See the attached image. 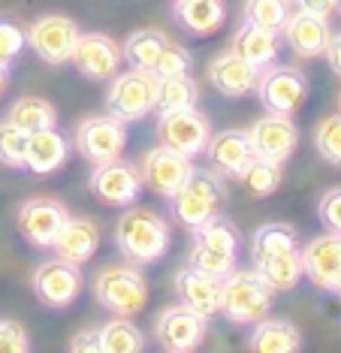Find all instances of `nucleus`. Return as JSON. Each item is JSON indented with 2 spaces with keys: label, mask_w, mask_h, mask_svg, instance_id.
<instances>
[{
  "label": "nucleus",
  "mask_w": 341,
  "mask_h": 353,
  "mask_svg": "<svg viewBox=\"0 0 341 353\" xmlns=\"http://www.w3.org/2000/svg\"><path fill=\"white\" fill-rule=\"evenodd\" d=\"M72 350H91L97 353V329H85V332H79L76 339L70 341Z\"/></svg>",
  "instance_id": "nucleus-45"
},
{
  "label": "nucleus",
  "mask_w": 341,
  "mask_h": 353,
  "mask_svg": "<svg viewBox=\"0 0 341 353\" xmlns=\"http://www.w3.org/2000/svg\"><path fill=\"white\" fill-rule=\"evenodd\" d=\"M199 103V88L188 76H169L157 79V100H154V112H169V109H184Z\"/></svg>",
  "instance_id": "nucleus-34"
},
{
  "label": "nucleus",
  "mask_w": 341,
  "mask_h": 353,
  "mask_svg": "<svg viewBox=\"0 0 341 353\" xmlns=\"http://www.w3.org/2000/svg\"><path fill=\"white\" fill-rule=\"evenodd\" d=\"M293 10H305V12H318V15H329L335 12V0H293Z\"/></svg>",
  "instance_id": "nucleus-43"
},
{
  "label": "nucleus",
  "mask_w": 341,
  "mask_h": 353,
  "mask_svg": "<svg viewBox=\"0 0 341 353\" xmlns=\"http://www.w3.org/2000/svg\"><path fill=\"white\" fill-rule=\"evenodd\" d=\"M248 139L251 148H254V157L272 160V163H287L299 145V127L293 124V115L266 112L263 118H257L251 124Z\"/></svg>",
  "instance_id": "nucleus-15"
},
{
  "label": "nucleus",
  "mask_w": 341,
  "mask_h": 353,
  "mask_svg": "<svg viewBox=\"0 0 341 353\" xmlns=\"http://www.w3.org/2000/svg\"><path fill=\"white\" fill-rule=\"evenodd\" d=\"M275 290L257 269H233L221 278V314L230 323L254 326L257 320L269 317Z\"/></svg>",
  "instance_id": "nucleus-2"
},
{
  "label": "nucleus",
  "mask_w": 341,
  "mask_h": 353,
  "mask_svg": "<svg viewBox=\"0 0 341 353\" xmlns=\"http://www.w3.org/2000/svg\"><path fill=\"white\" fill-rule=\"evenodd\" d=\"M335 293H338V296H341V284H338V290H335Z\"/></svg>",
  "instance_id": "nucleus-49"
},
{
  "label": "nucleus",
  "mask_w": 341,
  "mask_h": 353,
  "mask_svg": "<svg viewBox=\"0 0 341 353\" xmlns=\"http://www.w3.org/2000/svg\"><path fill=\"white\" fill-rule=\"evenodd\" d=\"M335 10H338V12H341V0H335Z\"/></svg>",
  "instance_id": "nucleus-47"
},
{
  "label": "nucleus",
  "mask_w": 341,
  "mask_h": 353,
  "mask_svg": "<svg viewBox=\"0 0 341 353\" xmlns=\"http://www.w3.org/2000/svg\"><path fill=\"white\" fill-rule=\"evenodd\" d=\"M338 112H341V94H338Z\"/></svg>",
  "instance_id": "nucleus-48"
},
{
  "label": "nucleus",
  "mask_w": 341,
  "mask_h": 353,
  "mask_svg": "<svg viewBox=\"0 0 341 353\" xmlns=\"http://www.w3.org/2000/svg\"><path fill=\"white\" fill-rule=\"evenodd\" d=\"M88 188H91L94 199H100L103 205L127 208L142 196L145 181H142L139 163L115 157V160H106V163L94 166L91 175H88Z\"/></svg>",
  "instance_id": "nucleus-8"
},
{
  "label": "nucleus",
  "mask_w": 341,
  "mask_h": 353,
  "mask_svg": "<svg viewBox=\"0 0 341 353\" xmlns=\"http://www.w3.org/2000/svg\"><path fill=\"white\" fill-rule=\"evenodd\" d=\"M72 154V139L61 133L58 127L28 133V148H24V170L34 175H52L58 172L67 157Z\"/></svg>",
  "instance_id": "nucleus-21"
},
{
  "label": "nucleus",
  "mask_w": 341,
  "mask_h": 353,
  "mask_svg": "<svg viewBox=\"0 0 341 353\" xmlns=\"http://www.w3.org/2000/svg\"><path fill=\"white\" fill-rule=\"evenodd\" d=\"M97 248H100V227H97V221L85 218V214H70V218L64 221L58 239H55L52 251H55V256H61V260L85 266L88 260H94Z\"/></svg>",
  "instance_id": "nucleus-23"
},
{
  "label": "nucleus",
  "mask_w": 341,
  "mask_h": 353,
  "mask_svg": "<svg viewBox=\"0 0 341 353\" xmlns=\"http://www.w3.org/2000/svg\"><path fill=\"white\" fill-rule=\"evenodd\" d=\"M308 76L299 67H287V63H269L260 70L257 79V97L260 106L275 115H296L308 103Z\"/></svg>",
  "instance_id": "nucleus-6"
},
{
  "label": "nucleus",
  "mask_w": 341,
  "mask_h": 353,
  "mask_svg": "<svg viewBox=\"0 0 341 353\" xmlns=\"http://www.w3.org/2000/svg\"><path fill=\"white\" fill-rule=\"evenodd\" d=\"M166 39L169 37L160 28H139V30H133V34L124 39V46H121L124 63H127V67H133V70H148V73H151L154 61H157V54H160V49H164Z\"/></svg>",
  "instance_id": "nucleus-30"
},
{
  "label": "nucleus",
  "mask_w": 341,
  "mask_h": 353,
  "mask_svg": "<svg viewBox=\"0 0 341 353\" xmlns=\"http://www.w3.org/2000/svg\"><path fill=\"white\" fill-rule=\"evenodd\" d=\"M154 100H157V76L148 70H124L109 79L106 91V112L115 115L118 121H142L148 112H154Z\"/></svg>",
  "instance_id": "nucleus-5"
},
{
  "label": "nucleus",
  "mask_w": 341,
  "mask_h": 353,
  "mask_svg": "<svg viewBox=\"0 0 341 353\" xmlns=\"http://www.w3.org/2000/svg\"><path fill=\"white\" fill-rule=\"evenodd\" d=\"M79 25L67 15H39L28 28H24V39H28V49L37 54L39 61L61 67L70 63L72 46L79 39Z\"/></svg>",
  "instance_id": "nucleus-10"
},
{
  "label": "nucleus",
  "mask_w": 341,
  "mask_h": 353,
  "mask_svg": "<svg viewBox=\"0 0 341 353\" xmlns=\"http://www.w3.org/2000/svg\"><path fill=\"white\" fill-rule=\"evenodd\" d=\"M235 181H242V188H245L251 196H257V199L272 196L275 190L281 188V181H284V163H272V160L254 157L245 170H242V175Z\"/></svg>",
  "instance_id": "nucleus-33"
},
{
  "label": "nucleus",
  "mask_w": 341,
  "mask_h": 353,
  "mask_svg": "<svg viewBox=\"0 0 341 353\" xmlns=\"http://www.w3.org/2000/svg\"><path fill=\"white\" fill-rule=\"evenodd\" d=\"M6 85H10V70H6V67H0V97H3Z\"/></svg>",
  "instance_id": "nucleus-46"
},
{
  "label": "nucleus",
  "mask_w": 341,
  "mask_h": 353,
  "mask_svg": "<svg viewBox=\"0 0 341 353\" xmlns=\"http://www.w3.org/2000/svg\"><path fill=\"white\" fill-rule=\"evenodd\" d=\"M257 79H260V67L248 63L230 49L208 63V82L224 97H248V94H254Z\"/></svg>",
  "instance_id": "nucleus-22"
},
{
  "label": "nucleus",
  "mask_w": 341,
  "mask_h": 353,
  "mask_svg": "<svg viewBox=\"0 0 341 353\" xmlns=\"http://www.w3.org/2000/svg\"><path fill=\"white\" fill-rule=\"evenodd\" d=\"M327 61H329V67H332V73H335L341 79V30L338 34H332L329 37V46H327Z\"/></svg>",
  "instance_id": "nucleus-44"
},
{
  "label": "nucleus",
  "mask_w": 341,
  "mask_h": 353,
  "mask_svg": "<svg viewBox=\"0 0 341 353\" xmlns=\"http://www.w3.org/2000/svg\"><path fill=\"white\" fill-rule=\"evenodd\" d=\"M235 260H239V254H224V251H215V248H206V245H193L188 254V266L206 272V275H215V278L230 275L235 269Z\"/></svg>",
  "instance_id": "nucleus-37"
},
{
  "label": "nucleus",
  "mask_w": 341,
  "mask_h": 353,
  "mask_svg": "<svg viewBox=\"0 0 341 353\" xmlns=\"http://www.w3.org/2000/svg\"><path fill=\"white\" fill-rule=\"evenodd\" d=\"M202 154L208 157V170H215L221 179H239L242 170L254 160V148L248 130H221L208 136Z\"/></svg>",
  "instance_id": "nucleus-20"
},
{
  "label": "nucleus",
  "mask_w": 341,
  "mask_h": 353,
  "mask_svg": "<svg viewBox=\"0 0 341 353\" xmlns=\"http://www.w3.org/2000/svg\"><path fill=\"white\" fill-rule=\"evenodd\" d=\"M115 245L124 260L136 266H151L169 254L173 230H169V221L154 208L127 205L115 223Z\"/></svg>",
  "instance_id": "nucleus-1"
},
{
  "label": "nucleus",
  "mask_w": 341,
  "mask_h": 353,
  "mask_svg": "<svg viewBox=\"0 0 341 353\" xmlns=\"http://www.w3.org/2000/svg\"><path fill=\"white\" fill-rule=\"evenodd\" d=\"M97 350L139 353V350H145V335L130 317H115V320H109V323L97 326Z\"/></svg>",
  "instance_id": "nucleus-29"
},
{
  "label": "nucleus",
  "mask_w": 341,
  "mask_h": 353,
  "mask_svg": "<svg viewBox=\"0 0 341 353\" xmlns=\"http://www.w3.org/2000/svg\"><path fill=\"white\" fill-rule=\"evenodd\" d=\"M193 170L191 157L178 154V151L166 148V145H154L142 154L139 160V172H142V181L145 188L154 190L157 196L164 199H173L175 190L188 181V175Z\"/></svg>",
  "instance_id": "nucleus-16"
},
{
  "label": "nucleus",
  "mask_w": 341,
  "mask_h": 353,
  "mask_svg": "<svg viewBox=\"0 0 341 353\" xmlns=\"http://www.w3.org/2000/svg\"><path fill=\"white\" fill-rule=\"evenodd\" d=\"M173 15L178 28L188 30L191 37H208L224 28L226 3L224 0H175Z\"/></svg>",
  "instance_id": "nucleus-24"
},
{
  "label": "nucleus",
  "mask_w": 341,
  "mask_h": 353,
  "mask_svg": "<svg viewBox=\"0 0 341 353\" xmlns=\"http://www.w3.org/2000/svg\"><path fill=\"white\" fill-rule=\"evenodd\" d=\"M299 254H302L305 278L311 281L318 290L335 293L341 284V236L338 232L314 236Z\"/></svg>",
  "instance_id": "nucleus-17"
},
{
  "label": "nucleus",
  "mask_w": 341,
  "mask_h": 353,
  "mask_svg": "<svg viewBox=\"0 0 341 353\" xmlns=\"http://www.w3.org/2000/svg\"><path fill=\"white\" fill-rule=\"evenodd\" d=\"M173 290H175L178 305L197 311L199 317L212 320L221 314V278L206 275V272H199L193 266H184L175 272Z\"/></svg>",
  "instance_id": "nucleus-18"
},
{
  "label": "nucleus",
  "mask_w": 341,
  "mask_h": 353,
  "mask_svg": "<svg viewBox=\"0 0 341 353\" xmlns=\"http://www.w3.org/2000/svg\"><path fill=\"white\" fill-rule=\"evenodd\" d=\"M24 148H28V133L15 127L10 118L0 121V163L24 170Z\"/></svg>",
  "instance_id": "nucleus-39"
},
{
  "label": "nucleus",
  "mask_w": 341,
  "mask_h": 353,
  "mask_svg": "<svg viewBox=\"0 0 341 353\" xmlns=\"http://www.w3.org/2000/svg\"><path fill=\"white\" fill-rule=\"evenodd\" d=\"M28 39H24V28H19L12 19H3L0 15V67L10 70L19 54L24 52Z\"/></svg>",
  "instance_id": "nucleus-40"
},
{
  "label": "nucleus",
  "mask_w": 341,
  "mask_h": 353,
  "mask_svg": "<svg viewBox=\"0 0 341 353\" xmlns=\"http://www.w3.org/2000/svg\"><path fill=\"white\" fill-rule=\"evenodd\" d=\"M212 136V121L197 109V106H184V109H169L157 112V139L160 145L178 151L184 157H197L206 151V142Z\"/></svg>",
  "instance_id": "nucleus-9"
},
{
  "label": "nucleus",
  "mask_w": 341,
  "mask_h": 353,
  "mask_svg": "<svg viewBox=\"0 0 341 353\" xmlns=\"http://www.w3.org/2000/svg\"><path fill=\"white\" fill-rule=\"evenodd\" d=\"M248 347L254 353H293L302 347L299 329L284 317H263L257 320L248 335Z\"/></svg>",
  "instance_id": "nucleus-26"
},
{
  "label": "nucleus",
  "mask_w": 341,
  "mask_h": 353,
  "mask_svg": "<svg viewBox=\"0 0 341 353\" xmlns=\"http://www.w3.org/2000/svg\"><path fill=\"white\" fill-rule=\"evenodd\" d=\"M284 43L290 46V52L302 61H311V58H320L329 46V37H332V28H329V19L327 15H318V12H305V10H293L287 19V25L281 30Z\"/></svg>",
  "instance_id": "nucleus-19"
},
{
  "label": "nucleus",
  "mask_w": 341,
  "mask_h": 353,
  "mask_svg": "<svg viewBox=\"0 0 341 353\" xmlns=\"http://www.w3.org/2000/svg\"><path fill=\"white\" fill-rule=\"evenodd\" d=\"M318 218H320V223H323V230L327 232H338L341 236V184L338 188H329L327 194L320 196Z\"/></svg>",
  "instance_id": "nucleus-41"
},
{
  "label": "nucleus",
  "mask_w": 341,
  "mask_h": 353,
  "mask_svg": "<svg viewBox=\"0 0 341 353\" xmlns=\"http://www.w3.org/2000/svg\"><path fill=\"white\" fill-rule=\"evenodd\" d=\"M127 145V124L118 121L115 115H88L76 124V136H72V148L79 157L88 163H106L124 154Z\"/></svg>",
  "instance_id": "nucleus-7"
},
{
  "label": "nucleus",
  "mask_w": 341,
  "mask_h": 353,
  "mask_svg": "<svg viewBox=\"0 0 341 353\" xmlns=\"http://www.w3.org/2000/svg\"><path fill=\"white\" fill-rule=\"evenodd\" d=\"M314 148L329 166H341V112L318 121V127H314Z\"/></svg>",
  "instance_id": "nucleus-36"
},
{
  "label": "nucleus",
  "mask_w": 341,
  "mask_h": 353,
  "mask_svg": "<svg viewBox=\"0 0 341 353\" xmlns=\"http://www.w3.org/2000/svg\"><path fill=\"white\" fill-rule=\"evenodd\" d=\"M242 12H245V21H251V25L266 28L281 37L290 12H293V0H245Z\"/></svg>",
  "instance_id": "nucleus-35"
},
{
  "label": "nucleus",
  "mask_w": 341,
  "mask_h": 353,
  "mask_svg": "<svg viewBox=\"0 0 341 353\" xmlns=\"http://www.w3.org/2000/svg\"><path fill=\"white\" fill-rule=\"evenodd\" d=\"M254 269L266 278V284H269L275 293H287V290H293L299 281L305 278L302 254H299V248H293V251H284V254H278V256H269V260L257 263Z\"/></svg>",
  "instance_id": "nucleus-28"
},
{
  "label": "nucleus",
  "mask_w": 341,
  "mask_h": 353,
  "mask_svg": "<svg viewBox=\"0 0 341 353\" xmlns=\"http://www.w3.org/2000/svg\"><path fill=\"white\" fill-rule=\"evenodd\" d=\"M191 67H193L191 52L184 49L182 43H173V39H166V43H164V49H160V54H157V61H154L151 73L157 76V79H169V76H188V73H191Z\"/></svg>",
  "instance_id": "nucleus-38"
},
{
  "label": "nucleus",
  "mask_w": 341,
  "mask_h": 353,
  "mask_svg": "<svg viewBox=\"0 0 341 353\" xmlns=\"http://www.w3.org/2000/svg\"><path fill=\"white\" fill-rule=\"evenodd\" d=\"M206 329H208V320L199 317L197 311L184 308V305H169V308H164L157 317H154L151 332L164 350L188 353V350H197L202 344Z\"/></svg>",
  "instance_id": "nucleus-14"
},
{
  "label": "nucleus",
  "mask_w": 341,
  "mask_h": 353,
  "mask_svg": "<svg viewBox=\"0 0 341 353\" xmlns=\"http://www.w3.org/2000/svg\"><path fill=\"white\" fill-rule=\"evenodd\" d=\"M230 52H235L239 58H245L248 63L263 70L278 61V34L251 25V21H242L230 39Z\"/></svg>",
  "instance_id": "nucleus-25"
},
{
  "label": "nucleus",
  "mask_w": 341,
  "mask_h": 353,
  "mask_svg": "<svg viewBox=\"0 0 341 353\" xmlns=\"http://www.w3.org/2000/svg\"><path fill=\"white\" fill-rule=\"evenodd\" d=\"M6 118H10L15 127H21L24 133H37V130H46V127H58V112H55V106L43 97H34V94L15 100L12 106L6 109Z\"/></svg>",
  "instance_id": "nucleus-31"
},
{
  "label": "nucleus",
  "mask_w": 341,
  "mask_h": 353,
  "mask_svg": "<svg viewBox=\"0 0 341 353\" xmlns=\"http://www.w3.org/2000/svg\"><path fill=\"white\" fill-rule=\"evenodd\" d=\"M191 232H193V245H206V248H215V251H224V254H239L242 232L224 212L212 214L206 223H199V227Z\"/></svg>",
  "instance_id": "nucleus-32"
},
{
  "label": "nucleus",
  "mask_w": 341,
  "mask_h": 353,
  "mask_svg": "<svg viewBox=\"0 0 341 353\" xmlns=\"http://www.w3.org/2000/svg\"><path fill=\"white\" fill-rule=\"evenodd\" d=\"M82 284H85L82 266L61 260V256L43 260L34 269V275H30V287H34L37 299L43 302L46 308H55V311L70 308V305L79 299V293H82Z\"/></svg>",
  "instance_id": "nucleus-11"
},
{
  "label": "nucleus",
  "mask_w": 341,
  "mask_h": 353,
  "mask_svg": "<svg viewBox=\"0 0 341 353\" xmlns=\"http://www.w3.org/2000/svg\"><path fill=\"white\" fill-rule=\"evenodd\" d=\"M94 296L100 308L115 317H136L148 305V284L136 263H112L94 278Z\"/></svg>",
  "instance_id": "nucleus-4"
},
{
  "label": "nucleus",
  "mask_w": 341,
  "mask_h": 353,
  "mask_svg": "<svg viewBox=\"0 0 341 353\" xmlns=\"http://www.w3.org/2000/svg\"><path fill=\"white\" fill-rule=\"evenodd\" d=\"M224 205H226L224 179L215 170H197V166L191 170L188 181L175 190V196L169 199L173 218L184 230H197L212 214H221Z\"/></svg>",
  "instance_id": "nucleus-3"
},
{
  "label": "nucleus",
  "mask_w": 341,
  "mask_h": 353,
  "mask_svg": "<svg viewBox=\"0 0 341 353\" xmlns=\"http://www.w3.org/2000/svg\"><path fill=\"white\" fill-rule=\"evenodd\" d=\"M70 63L88 82H109L124 63V54H121V46L109 34L91 30V34H79Z\"/></svg>",
  "instance_id": "nucleus-12"
},
{
  "label": "nucleus",
  "mask_w": 341,
  "mask_h": 353,
  "mask_svg": "<svg viewBox=\"0 0 341 353\" xmlns=\"http://www.w3.org/2000/svg\"><path fill=\"white\" fill-rule=\"evenodd\" d=\"M67 218H70V212L61 199L34 196V199H28V203H21L15 223H19V232H21L24 242L39 248V251H48V248L55 245V239H58V232H61Z\"/></svg>",
  "instance_id": "nucleus-13"
},
{
  "label": "nucleus",
  "mask_w": 341,
  "mask_h": 353,
  "mask_svg": "<svg viewBox=\"0 0 341 353\" xmlns=\"http://www.w3.org/2000/svg\"><path fill=\"white\" fill-rule=\"evenodd\" d=\"M293 248H299V236H296V230L284 221L263 223V227H257L251 232V260H254V266L269 260V256L293 251Z\"/></svg>",
  "instance_id": "nucleus-27"
},
{
  "label": "nucleus",
  "mask_w": 341,
  "mask_h": 353,
  "mask_svg": "<svg viewBox=\"0 0 341 353\" xmlns=\"http://www.w3.org/2000/svg\"><path fill=\"white\" fill-rule=\"evenodd\" d=\"M30 350V339L21 323L10 317H0V353H24Z\"/></svg>",
  "instance_id": "nucleus-42"
}]
</instances>
